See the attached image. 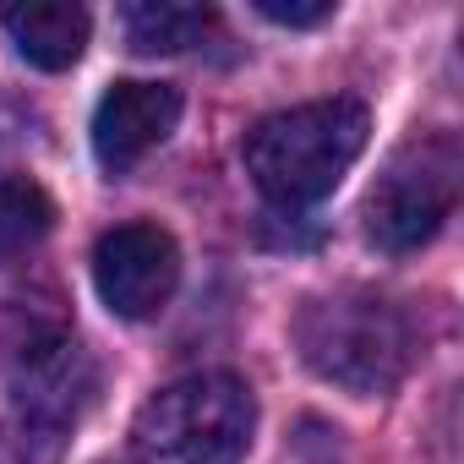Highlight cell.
I'll use <instances>...</instances> for the list:
<instances>
[{
    "label": "cell",
    "instance_id": "obj_1",
    "mask_svg": "<svg viewBox=\"0 0 464 464\" xmlns=\"http://www.w3.org/2000/svg\"><path fill=\"white\" fill-rule=\"evenodd\" d=\"M366 131H372L366 104L344 93L263 115L246 131V175L274 208L323 202L366 153Z\"/></svg>",
    "mask_w": 464,
    "mask_h": 464
},
{
    "label": "cell",
    "instance_id": "obj_2",
    "mask_svg": "<svg viewBox=\"0 0 464 464\" xmlns=\"http://www.w3.org/2000/svg\"><path fill=\"white\" fill-rule=\"evenodd\" d=\"M295 344L323 382L361 399L393 393L415 361V328L404 306L377 290H334L306 301L295 317Z\"/></svg>",
    "mask_w": 464,
    "mask_h": 464
},
{
    "label": "cell",
    "instance_id": "obj_3",
    "mask_svg": "<svg viewBox=\"0 0 464 464\" xmlns=\"http://www.w3.org/2000/svg\"><path fill=\"white\" fill-rule=\"evenodd\" d=\"M257 437V399L236 372H197L159 388L137 420L131 448L142 464H241Z\"/></svg>",
    "mask_w": 464,
    "mask_h": 464
},
{
    "label": "cell",
    "instance_id": "obj_4",
    "mask_svg": "<svg viewBox=\"0 0 464 464\" xmlns=\"http://www.w3.org/2000/svg\"><path fill=\"white\" fill-rule=\"evenodd\" d=\"M0 366H6L17 415L39 431H61L93 399V361L77 350L55 295H17L0 317Z\"/></svg>",
    "mask_w": 464,
    "mask_h": 464
},
{
    "label": "cell",
    "instance_id": "obj_5",
    "mask_svg": "<svg viewBox=\"0 0 464 464\" xmlns=\"http://www.w3.org/2000/svg\"><path fill=\"white\" fill-rule=\"evenodd\" d=\"M459 180H464V153H459L453 131H426V137L404 142L382 164V175L366 197V236L382 252H420L453 218Z\"/></svg>",
    "mask_w": 464,
    "mask_h": 464
},
{
    "label": "cell",
    "instance_id": "obj_6",
    "mask_svg": "<svg viewBox=\"0 0 464 464\" xmlns=\"http://www.w3.org/2000/svg\"><path fill=\"white\" fill-rule=\"evenodd\" d=\"M180 285V252L169 241V229L159 224H115L93 246V290L99 301L126 317V323H148L169 306Z\"/></svg>",
    "mask_w": 464,
    "mask_h": 464
},
{
    "label": "cell",
    "instance_id": "obj_7",
    "mask_svg": "<svg viewBox=\"0 0 464 464\" xmlns=\"http://www.w3.org/2000/svg\"><path fill=\"white\" fill-rule=\"evenodd\" d=\"M175 121H180V88H169V82H115L93 110V153L110 175H126L153 148L169 142Z\"/></svg>",
    "mask_w": 464,
    "mask_h": 464
},
{
    "label": "cell",
    "instance_id": "obj_8",
    "mask_svg": "<svg viewBox=\"0 0 464 464\" xmlns=\"http://www.w3.org/2000/svg\"><path fill=\"white\" fill-rule=\"evenodd\" d=\"M0 28H6L12 50L39 66V72H66L77 66V55L88 50L93 17L82 6H66V0H28V6H6L0 12Z\"/></svg>",
    "mask_w": 464,
    "mask_h": 464
},
{
    "label": "cell",
    "instance_id": "obj_9",
    "mask_svg": "<svg viewBox=\"0 0 464 464\" xmlns=\"http://www.w3.org/2000/svg\"><path fill=\"white\" fill-rule=\"evenodd\" d=\"M126 44L137 55H180L213 28V6H186V0H131L121 6Z\"/></svg>",
    "mask_w": 464,
    "mask_h": 464
},
{
    "label": "cell",
    "instance_id": "obj_10",
    "mask_svg": "<svg viewBox=\"0 0 464 464\" xmlns=\"http://www.w3.org/2000/svg\"><path fill=\"white\" fill-rule=\"evenodd\" d=\"M55 229V202L28 175H0V263L28 257Z\"/></svg>",
    "mask_w": 464,
    "mask_h": 464
},
{
    "label": "cell",
    "instance_id": "obj_11",
    "mask_svg": "<svg viewBox=\"0 0 464 464\" xmlns=\"http://www.w3.org/2000/svg\"><path fill=\"white\" fill-rule=\"evenodd\" d=\"M257 12L279 28H317L334 17V0H257Z\"/></svg>",
    "mask_w": 464,
    "mask_h": 464
}]
</instances>
